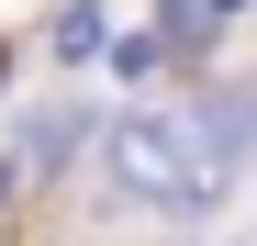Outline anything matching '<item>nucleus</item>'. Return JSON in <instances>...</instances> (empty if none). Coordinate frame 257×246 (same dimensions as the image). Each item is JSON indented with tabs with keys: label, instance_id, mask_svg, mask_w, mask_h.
<instances>
[{
	"label": "nucleus",
	"instance_id": "obj_1",
	"mask_svg": "<svg viewBox=\"0 0 257 246\" xmlns=\"http://www.w3.org/2000/svg\"><path fill=\"white\" fill-rule=\"evenodd\" d=\"M101 179L135 213H212L235 168L201 135V112H123V123H101Z\"/></svg>",
	"mask_w": 257,
	"mask_h": 246
},
{
	"label": "nucleus",
	"instance_id": "obj_2",
	"mask_svg": "<svg viewBox=\"0 0 257 246\" xmlns=\"http://www.w3.org/2000/svg\"><path fill=\"white\" fill-rule=\"evenodd\" d=\"M67 146H78V112H12L0 123V213H23V201L67 168Z\"/></svg>",
	"mask_w": 257,
	"mask_h": 246
},
{
	"label": "nucleus",
	"instance_id": "obj_3",
	"mask_svg": "<svg viewBox=\"0 0 257 246\" xmlns=\"http://www.w3.org/2000/svg\"><path fill=\"white\" fill-rule=\"evenodd\" d=\"M56 56H101V0H67V23H56Z\"/></svg>",
	"mask_w": 257,
	"mask_h": 246
}]
</instances>
